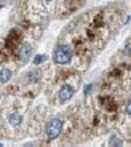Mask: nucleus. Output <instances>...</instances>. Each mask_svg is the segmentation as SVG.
I'll list each match as a JSON object with an SVG mask.
<instances>
[{"label": "nucleus", "mask_w": 131, "mask_h": 147, "mask_svg": "<svg viewBox=\"0 0 131 147\" xmlns=\"http://www.w3.org/2000/svg\"><path fill=\"white\" fill-rule=\"evenodd\" d=\"M47 2H51V0H47Z\"/></svg>", "instance_id": "12"}, {"label": "nucleus", "mask_w": 131, "mask_h": 147, "mask_svg": "<svg viewBox=\"0 0 131 147\" xmlns=\"http://www.w3.org/2000/svg\"><path fill=\"white\" fill-rule=\"evenodd\" d=\"M125 112H126L128 115H131V99L126 102V106H125Z\"/></svg>", "instance_id": "10"}, {"label": "nucleus", "mask_w": 131, "mask_h": 147, "mask_svg": "<svg viewBox=\"0 0 131 147\" xmlns=\"http://www.w3.org/2000/svg\"><path fill=\"white\" fill-rule=\"evenodd\" d=\"M109 144H110V146H122V144H123V141L118 139L117 136H112V138H110V141H109Z\"/></svg>", "instance_id": "7"}, {"label": "nucleus", "mask_w": 131, "mask_h": 147, "mask_svg": "<svg viewBox=\"0 0 131 147\" xmlns=\"http://www.w3.org/2000/svg\"><path fill=\"white\" fill-rule=\"evenodd\" d=\"M62 131V120L61 118H51L47 123V128H45V134H47V139H56V138L61 134Z\"/></svg>", "instance_id": "2"}, {"label": "nucleus", "mask_w": 131, "mask_h": 147, "mask_svg": "<svg viewBox=\"0 0 131 147\" xmlns=\"http://www.w3.org/2000/svg\"><path fill=\"white\" fill-rule=\"evenodd\" d=\"M21 121H22V117L18 114H11L10 117H8V123H10L11 126H18L21 125Z\"/></svg>", "instance_id": "6"}, {"label": "nucleus", "mask_w": 131, "mask_h": 147, "mask_svg": "<svg viewBox=\"0 0 131 147\" xmlns=\"http://www.w3.org/2000/svg\"><path fill=\"white\" fill-rule=\"evenodd\" d=\"M53 61L56 64H69L72 61V51H70L69 45H58L55 48V53H53Z\"/></svg>", "instance_id": "1"}, {"label": "nucleus", "mask_w": 131, "mask_h": 147, "mask_svg": "<svg viewBox=\"0 0 131 147\" xmlns=\"http://www.w3.org/2000/svg\"><path fill=\"white\" fill-rule=\"evenodd\" d=\"M30 55H32V47L30 45H22V48H21V51H19V59H21L22 63H27L29 61V58H30Z\"/></svg>", "instance_id": "4"}, {"label": "nucleus", "mask_w": 131, "mask_h": 147, "mask_svg": "<svg viewBox=\"0 0 131 147\" xmlns=\"http://www.w3.org/2000/svg\"><path fill=\"white\" fill-rule=\"evenodd\" d=\"M90 91H91V85H86V86H85V94H88Z\"/></svg>", "instance_id": "11"}, {"label": "nucleus", "mask_w": 131, "mask_h": 147, "mask_svg": "<svg viewBox=\"0 0 131 147\" xmlns=\"http://www.w3.org/2000/svg\"><path fill=\"white\" fill-rule=\"evenodd\" d=\"M11 78V70L3 67V69H0V83H7L8 80Z\"/></svg>", "instance_id": "5"}, {"label": "nucleus", "mask_w": 131, "mask_h": 147, "mask_svg": "<svg viewBox=\"0 0 131 147\" xmlns=\"http://www.w3.org/2000/svg\"><path fill=\"white\" fill-rule=\"evenodd\" d=\"M45 59H47V56H45V55H37V56H35V59H34V64L37 66V64L43 63Z\"/></svg>", "instance_id": "9"}, {"label": "nucleus", "mask_w": 131, "mask_h": 147, "mask_svg": "<svg viewBox=\"0 0 131 147\" xmlns=\"http://www.w3.org/2000/svg\"><path fill=\"white\" fill-rule=\"evenodd\" d=\"M58 96H59V101H61V102H66V101H69L74 96V88L70 86V85H64V86L59 90Z\"/></svg>", "instance_id": "3"}, {"label": "nucleus", "mask_w": 131, "mask_h": 147, "mask_svg": "<svg viewBox=\"0 0 131 147\" xmlns=\"http://www.w3.org/2000/svg\"><path fill=\"white\" fill-rule=\"evenodd\" d=\"M38 78H40V72H38V70H35V72H32V74L29 75V80L32 82V83H35Z\"/></svg>", "instance_id": "8"}]
</instances>
